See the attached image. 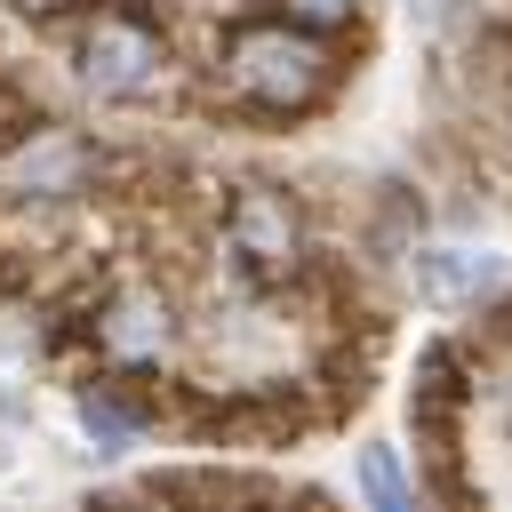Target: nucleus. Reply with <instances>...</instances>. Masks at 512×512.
<instances>
[{
    "label": "nucleus",
    "instance_id": "nucleus-5",
    "mask_svg": "<svg viewBox=\"0 0 512 512\" xmlns=\"http://www.w3.org/2000/svg\"><path fill=\"white\" fill-rule=\"evenodd\" d=\"M80 336H88V352L104 360V376H144V384H152V376L184 352V312H176V296H168L160 280L120 272V280H104V288L88 296Z\"/></svg>",
    "mask_w": 512,
    "mask_h": 512
},
{
    "label": "nucleus",
    "instance_id": "nucleus-1",
    "mask_svg": "<svg viewBox=\"0 0 512 512\" xmlns=\"http://www.w3.org/2000/svg\"><path fill=\"white\" fill-rule=\"evenodd\" d=\"M336 72H344V56L320 32H296V24H272V16L224 24L216 64H208L216 96L232 112H256V120H296V112L328 104L336 96Z\"/></svg>",
    "mask_w": 512,
    "mask_h": 512
},
{
    "label": "nucleus",
    "instance_id": "nucleus-12",
    "mask_svg": "<svg viewBox=\"0 0 512 512\" xmlns=\"http://www.w3.org/2000/svg\"><path fill=\"white\" fill-rule=\"evenodd\" d=\"M0 416H16V400H8V384H0Z\"/></svg>",
    "mask_w": 512,
    "mask_h": 512
},
{
    "label": "nucleus",
    "instance_id": "nucleus-7",
    "mask_svg": "<svg viewBox=\"0 0 512 512\" xmlns=\"http://www.w3.org/2000/svg\"><path fill=\"white\" fill-rule=\"evenodd\" d=\"M416 296L440 304V312L504 304V296H512V272H504V256H488V248H424V256H416Z\"/></svg>",
    "mask_w": 512,
    "mask_h": 512
},
{
    "label": "nucleus",
    "instance_id": "nucleus-9",
    "mask_svg": "<svg viewBox=\"0 0 512 512\" xmlns=\"http://www.w3.org/2000/svg\"><path fill=\"white\" fill-rule=\"evenodd\" d=\"M264 16L328 40V32H352V24H360V0H264Z\"/></svg>",
    "mask_w": 512,
    "mask_h": 512
},
{
    "label": "nucleus",
    "instance_id": "nucleus-2",
    "mask_svg": "<svg viewBox=\"0 0 512 512\" xmlns=\"http://www.w3.org/2000/svg\"><path fill=\"white\" fill-rule=\"evenodd\" d=\"M64 64H72V80H80L96 104H120V112L160 104L168 80H176V48H168L160 16H152V8H128V0L80 8V16L64 24Z\"/></svg>",
    "mask_w": 512,
    "mask_h": 512
},
{
    "label": "nucleus",
    "instance_id": "nucleus-4",
    "mask_svg": "<svg viewBox=\"0 0 512 512\" xmlns=\"http://www.w3.org/2000/svg\"><path fill=\"white\" fill-rule=\"evenodd\" d=\"M104 184V144L64 128V120H32L0 136V216H72L88 192Z\"/></svg>",
    "mask_w": 512,
    "mask_h": 512
},
{
    "label": "nucleus",
    "instance_id": "nucleus-10",
    "mask_svg": "<svg viewBox=\"0 0 512 512\" xmlns=\"http://www.w3.org/2000/svg\"><path fill=\"white\" fill-rule=\"evenodd\" d=\"M488 336H496V344H512V296H504V304H488Z\"/></svg>",
    "mask_w": 512,
    "mask_h": 512
},
{
    "label": "nucleus",
    "instance_id": "nucleus-3",
    "mask_svg": "<svg viewBox=\"0 0 512 512\" xmlns=\"http://www.w3.org/2000/svg\"><path fill=\"white\" fill-rule=\"evenodd\" d=\"M216 248H224L240 296H280V288L304 280V264H312V216H304V200H296L288 184L248 176V184L224 192Z\"/></svg>",
    "mask_w": 512,
    "mask_h": 512
},
{
    "label": "nucleus",
    "instance_id": "nucleus-8",
    "mask_svg": "<svg viewBox=\"0 0 512 512\" xmlns=\"http://www.w3.org/2000/svg\"><path fill=\"white\" fill-rule=\"evenodd\" d=\"M360 496H368V512H424V488L408 480L400 448H384V440L360 448Z\"/></svg>",
    "mask_w": 512,
    "mask_h": 512
},
{
    "label": "nucleus",
    "instance_id": "nucleus-11",
    "mask_svg": "<svg viewBox=\"0 0 512 512\" xmlns=\"http://www.w3.org/2000/svg\"><path fill=\"white\" fill-rule=\"evenodd\" d=\"M456 8H464V0H416V16H432V24H440V16H456Z\"/></svg>",
    "mask_w": 512,
    "mask_h": 512
},
{
    "label": "nucleus",
    "instance_id": "nucleus-6",
    "mask_svg": "<svg viewBox=\"0 0 512 512\" xmlns=\"http://www.w3.org/2000/svg\"><path fill=\"white\" fill-rule=\"evenodd\" d=\"M72 416H80V432H88L96 448H128V440H144V432L168 424L160 384H144V376H104V368L72 392Z\"/></svg>",
    "mask_w": 512,
    "mask_h": 512
}]
</instances>
